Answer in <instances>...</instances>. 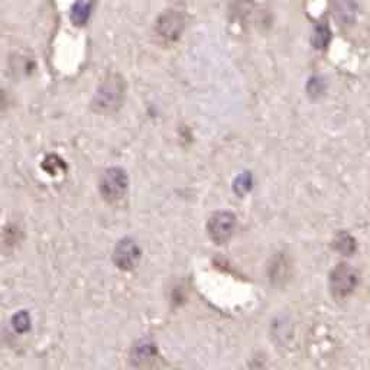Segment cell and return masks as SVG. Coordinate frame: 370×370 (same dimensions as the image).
<instances>
[{
	"label": "cell",
	"instance_id": "2",
	"mask_svg": "<svg viewBox=\"0 0 370 370\" xmlns=\"http://www.w3.org/2000/svg\"><path fill=\"white\" fill-rule=\"evenodd\" d=\"M357 285V274L353 267L346 263H340L333 269L330 275V289L334 296L346 298Z\"/></svg>",
	"mask_w": 370,
	"mask_h": 370
},
{
	"label": "cell",
	"instance_id": "6",
	"mask_svg": "<svg viewBox=\"0 0 370 370\" xmlns=\"http://www.w3.org/2000/svg\"><path fill=\"white\" fill-rule=\"evenodd\" d=\"M141 260V249L137 242L125 239L115 249V263L123 271H132Z\"/></svg>",
	"mask_w": 370,
	"mask_h": 370
},
{
	"label": "cell",
	"instance_id": "3",
	"mask_svg": "<svg viewBox=\"0 0 370 370\" xmlns=\"http://www.w3.org/2000/svg\"><path fill=\"white\" fill-rule=\"evenodd\" d=\"M127 175L120 168H110L100 181V191L112 203L122 200L127 191Z\"/></svg>",
	"mask_w": 370,
	"mask_h": 370
},
{
	"label": "cell",
	"instance_id": "12",
	"mask_svg": "<svg viewBox=\"0 0 370 370\" xmlns=\"http://www.w3.org/2000/svg\"><path fill=\"white\" fill-rule=\"evenodd\" d=\"M250 187H252V177L248 173L242 174L241 177H238L236 181H234V191L241 195H245L250 190Z\"/></svg>",
	"mask_w": 370,
	"mask_h": 370
},
{
	"label": "cell",
	"instance_id": "7",
	"mask_svg": "<svg viewBox=\"0 0 370 370\" xmlns=\"http://www.w3.org/2000/svg\"><path fill=\"white\" fill-rule=\"evenodd\" d=\"M155 357H156V347L148 340L138 343L137 346H134L133 353H132L133 362L138 364H146V363L155 360Z\"/></svg>",
	"mask_w": 370,
	"mask_h": 370
},
{
	"label": "cell",
	"instance_id": "11",
	"mask_svg": "<svg viewBox=\"0 0 370 370\" xmlns=\"http://www.w3.org/2000/svg\"><path fill=\"white\" fill-rule=\"evenodd\" d=\"M330 29L325 25H320L316 28L314 37H313V44L316 48H325V45L330 41Z\"/></svg>",
	"mask_w": 370,
	"mask_h": 370
},
{
	"label": "cell",
	"instance_id": "1",
	"mask_svg": "<svg viewBox=\"0 0 370 370\" xmlns=\"http://www.w3.org/2000/svg\"><path fill=\"white\" fill-rule=\"evenodd\" d=\"M125 81L119 74L108 76L98 86L93 98V108L98 113H112L120 108L125 98Z\"/></svg>",
	"mask_w": 370,
	"mask_h": 370
},
{
	"label": "cell",
	"instance_id": "4",
	"mask_svg": "<svg viewBox=\"0 0 370 370\" xmlns=\"http://www.w3.org/2000/svg\"><path fill=\"white\" fill-rule=\"evenodd\" d=\"M234 227H236V217L229 212L214 213L207 223L209 236L217 245H223L229 242L234 231Z\"/></svg>",
	"mask_w": 370,
	"mask_h": 370
},
{
	"label": "cell",
	"instance_id": "8",
	"mask_svg": "<svg viewBox=\"0 0 370 370\" xmlns=\"http://www.w3.org/2000/svg\"><path fill=\"white\" fill-rule=\"evenodd\" d=\"M333 246H334L335 250H337L342 255H345V256H350L356 249L354 239L346 231H342V233L337 234V236H335Z\"/></svg>",
	"mask_w": 370,
	"mask_h": 370
},
{
	"label": "cell",
	"instance_id": "5",
	"mask_svg": "<svg viewBox=\"0 0 370 370\" xmlns=\"http://www.w3.org/2000/svg\"><path fill=\"white\" fill-rule=\"evenodd\" d=\"M185 19L184 15L178 11L165 12L156 22L158 35L166 41H175L184 30Z\"/></svg>",
	"mask_w": 370,
	"mask_h": 370
},
{
	"label": "cell",
	"instance_id": "9",
	"mask_svg": "<svg viewBox=\"0 0 370 370\" xmlns=\"http://www.w3.org/2000/svg\"><path fill=\"white\" fill-rule=\"evenodd\" d=\"M91 15V4L90 2H79L74 5L71 11V19L76 25H84Z\"/></svg>",
	"mask_w": 370,
	"mask_h": 370
},
{
	"label": "cell",
	"instance_id": "10",
	"mask_svg": "<svg viewBox=\"0 0 370 370\" xmlns=\"http://www.w3.org/2000/svg\"><path fill=\"white\" fill-rule=\"evenodd\" d=\"M335 16H337L343 22H352L354 18V8L347 0H342L335 6Z\"/></svg>",
	"mask_w": 370,
	"mask_h": 370
}]
</instances>
